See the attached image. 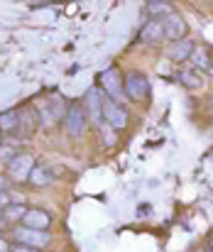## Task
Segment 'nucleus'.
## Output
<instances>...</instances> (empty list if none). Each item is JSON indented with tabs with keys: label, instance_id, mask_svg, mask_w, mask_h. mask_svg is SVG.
Listing matches in <instances>:
<instances>
[{
	"label": "nucleus",
	"instance_id": "f257e3e1",
	"mask_svg": "<svg viewBox=\"0 0 213 252\" xmlns=\"http://www.w3.org/2000/svg\"><path fill=\"white\" fill-rule=\"evenodd\" d=\"M12 240H15V245H25V248H32V250H44V248H49L52 235L44 233V230H30L25 225H17L12 230Z\"/></svg>",
	"mask_w": 213,
	"mask_h": 252
},
{
	"label": "nucleus",
	"instance_id": "f03ea898",
	"mask_svg": "<svg viewBox=\"0 0 213 252\" xmlns=\"http://www.w3.org/2000/svg\"><path fill=\"white\" fill-rule=\"evenodd\" d=\"M123 93L130 98V100H147L149 98V81L144 79V74L140 71H130L125 79H123Z\"/></svg>",
	"mask_w": 213,
	"mask_h": 252
},
{
	"label": "nucleus",
	"instance_id": "7ed1b4c3",
	"mask_svg": "<svg viewBox=\"0 0 213 252\" xmlns=\"http://www.w3.org/2000/svg\"><path fill=\"white\" fill-rule=\"evenodd\" d=\"M64 113H67V103H64V98L37 100V120H39L42 125H54Z\"/></svg>",
	"mask_w": 213,
	"mask_h": 252
},
{
	"label": "nucleus",
	"instance_id": "20e7f679",
	"mask_svg": "<svg viewBox=\"0 0 213 252\" xmlns=\"http://www.w3.org/2000/svg\"><path fill=\"white\" fill-rule=\"evenodd\" d=\"M103 93L98 91V88H88V93H86V98H83V110H86V118H88V123L91 125H96V127H101L103 125Z\"/></svg>",
	"mask_w": 213,
	"mask_h": 252
},
{
	"label": "nucleus",
	"instance_id": "39448f33",
	"mask_svg": "<svg viewBox=\"0 0 213 252\" xmlns=\"http://www.w3.org/2000/svg\"><path fill=\"white\" fill-rule=\"evenodd\" d=\"M64 127L71 137H81L88 127V118H86V110L81 103H73L67 108V115H64Z\"/></svg>",
	"mask_w": 213,
	"mask_h": 252
},
{
	"label": "nucleus",
	"instance_id": "423d86ee",
	"mask_svg": "<svg viewBox=\"0 0 213 252\" xmlns=\"http://www.w3.org/2000/svg\"><path fill=\"white\" fill-rule=\"evenodd\" d=\"M35 157L30 155V152H20V155H15L10 162H7V171H10V176L15 179V181H27L30 179V174H32V169H35Z\"/></svg>",
	"mask_w": 213,
	"mask_h": 252
},
{
	"label": "nucleus",
	"instance_id": "0eeeda50",
	"mask_svg": "<svg viewBox=\"0 0 213 252\" xmlns=\"http://www.w3.org/2000/svg\"><path fill=\"white\" fill-rule=\"evenodd\" d=\"M98 81H101V88L110 95V100L120 103V98H123V76H120V71H118L115 66L106 69V71L98 76Z\"/></svg>",
	"mask_w": 213,
	"mask_h": 252
},
{
	"label": "nucleus",
	"instance_id": "6e6552de",
	"mask_svg": "<svg viewBox=\"0 0 213 252\" xmlns=\"http://www.w3.org/2000/svg\"><path fill=\"white\" fill-rule=\"evenodd\" d=\"M103 123H108L113 130H123L128 125V110L115 100H103Z\"/></svg>",
	"mask_w": 213,
	"mask_h": 252
},
{
	"label": "nucleus",
	"instance_id": "1a4fd4ad",
	"mask_svg": "<svg viewBox=\"0 0 213 252\" xmlns=\"http://www.w3.org/2000/svg\"><path fill=\"white\" fill-rule=\"evenodd\" d=\"M162 27H164V37L169 39V42H181V39H186V22H184V17L179 15V12H172V15H167L164 20H162Z\"/></svg>",
	"mask_w": 213,
	"mask_h": 252
},
{
	"label": "nucleus",
	"instance_id": "9d476101",
	"mask_svg": "<svg viewBox=\"0 0 213 252\" xmlns=\"http://www.w3.org/2000/svg\"><path fill=\"white\" fill-rule=\"evenodd\" d=\"M20 225H25L30 230H44L47 233L49 225H52V216L47 211H39V208H27L22 220H20Z\"/></svg>",
	"mask_w": 213,
	"mask_h": 252
},
{
	"label": "nucleus",
	"instance_id": "9b49d317",
	"mask_svg": "<svg viewBox=\"0 0 213 252\" xmlns=\"http://www.w3.org/2000/svg\"><path fill=\"white\" fill-rule=\"evenodd\" d=\"M140 42H144V44H157L162 37H164V27H162V20H149V22H144L140 30Z\"/></svg>",
	"mask_w": 213,
	"mask_h": 252
},
{
	"label": "nucleus",
	"instance_id": "f8f14e48",
	"mask_svg": "<svg viewBox=\"0 0 213 252\" xmlns=\"http://www.w3.org/2000/svg\"><path fill=\"white\" fill-rule=\"evenodd\" d=\"M211 57L213 52L206 47V44H194V49H191V64H194V71L196 69H204V71H209V66H211Z\"/></svg>",
	"mask_w": 213,
	"mask_h": 252
},
{
	"label": "nucleus",
	"instance_id": "ddd939ff",
	"mask_svg": "<svg viewBox=\"0 0 213 252\" xmlns=\"http://www.w3.org/2000/svg\"><path fill=\"white\" fill-rule=\"evenodd\" d=\"M0 132H10V135L20 132V110L17 108L0 113Z\"/></svg>",
	"mask_w": 213,
	"mask_h": 252
},
{
	"label": "nucleus",
	"instance_id": "4468645a",
	"mask_svg": "<svg viewBox=\"0 0 213 252\" xmlns=\"http://www.w3.org/2000/svg\"><path fill=\"white\" fill-rule=\"evenodd\" d=\"M194 44H196V42H191V39L174 42V44L169 47V59H172V62H177V64L186 62V59L191 57V49H194Z\"/></svg>",
	"mask_w": 213,
	"mask_h": 252
},
{
	"label": "nucleus",
	"instance_id": "2eb2a0df",
	"mask_svg": "<svg viewBox=\"0 0 213 252\" xmlns=\"http://www.w3.org/2000/svg\"><path fill=\"white\" fill-rule=\"evenodd\" d=\"M27 181H30L32 186H37V189L49 186V184H52V171H49V167H44V164H35V169H32V174H30Z\"/></svg>",
	"mask_w": 213,
	"mask_h": 252
},
{
	"label": "nucleus",
	"instance_id": "dca6fc26",
	"mask_svg": "<svg viewBox=\"0 0 213 252\" xmlns=\"http://www.w3.org/2000/svg\"><path fill=\"white\" fill-rule=\"evenodd\" d=\"M147 5V12L149 15H154V20H159V15H172L174 10H172V2H167V0H149V2H144Z\"/></svg>",
	"mask_w": 213,
	"mask_h": 252
},
{
	"label": "nucleus",
	"instance_id": "f3484780",
	"mask_svg": "<svg viewBox=\"0 0 213 252\" xmlns=\"http://www.w3.org/2000/svg\"><path fill=\"white\" fill-rule=\"evenodd\" d=\"M25 211H27V206H22V203H10V206L2 211V220H5V223H20L22 216H25Z\"/></svg>",
	"mask_w": 213,
	"mask_h": 252
},
{
	"label": "nucleus",
	"instance_id": "a211bd4d",
	"mask_svg": "<svg viewBox=\"0 0 213 252\" xmlns=\"http://www.w3.org/2000/svg\"><path fill=\"white\" fill-rule=\"evenodd\" d=\"M179 81L186 86V88H201V84H204L201 74H199V71H194V69H189V71H181V74H179Z\"/></svg>",
	"mask_w": 213,
	"mask_h": 252
},
{
	"label": "nucleus",
	"instance_id": "6ab92c4d",
	"mask_svg": "<svg viewBox=\"0 0 213 252\" xmlns=\"http://www.w3.org/2000/svg\"><path fill=\"white\" fill-rule=\"evenodd\" d=\"M10 203H12V201H10V196H7L5 191H0V213H2V211H5Z\"/></svg>",
	"mask_w": 213,
	"mask_h": 252
},
{
	"label": "nucleus",
	"instance_id": "aec40b11",
	"mask_svg": "<svg viewBox=\"0 0 213 252\" xmlns=\"http://www.w3.org/2000/svg\"><path fill=\"white\" fill-rule=\"evenodd\" d=\"M7 252H39V250H32V248H25V245H10Z\"/></svg>",
	"mask_w": 213,
	"mask_h": 252
},
{
	"label": "nucleus",
	"instance_id": "412c9836",
	"mask_svg": "<svg viewBox=\"0 0 213 252\" xmlns=\"http://www.w3.org/2000/svg\"><path fill=\"white\" fill-rule=\"evenodd\" d=\"M10 250V245H7V243H2V240H0V252H7Z\"/></svg>",
	"mask_w": 213,
	"mask_h": 252
},
{
	"label": "nucleus",
	"instance_id": "4be33fe9",
	"mask_svg": "<svg viewBox=\"0 0 213 252\" xmlns=\"http://www.w3.org/2000/svg\"><path fill=\"white\" fill-rule=\"evenodd\" d=\"M0 191H5V176H0Z\"/></svg>",
	"mask_w": 213,
	"mask_h": 252
},
{
	"label": "nucleus",
	"instance_id": "5701e85b",
	"mask_svg": "<svg viewBox=\"0 0 213 252\" xmlns=\"http://www.w3.org/2000/svg\"><path fill=\"white\" fill-rule=\"evenodd\" d=\"M209 74L213 76V57H211V66H209Z\"/></svg>",
	"mask_w": 213,
	"mask_h": 252
},
{
	"label": "nucleus",
	"instance_id": "b1692460",
	"mask_svg": "<svg viewBox=\"0 0 213 252\" xmlns=\"http://www.w3.org/2000/svg\"><path fill=\"white\" fill-rule=\"evenodd\" d=\"M2 225H5V220H2V213H0V228H2Z\"/></svg>",
	"mask_w": 213,
	"mask_h": 252
},
{
	"label": "nucleus",
	"instance_id": "393cba45",
	"mask_svg": "<svg viewBox=\"0 0 213 252\" xmlns=\"http://www.w3.org/2000/svg\"><path fill=\"white\" fill-rule=\"evenodd\" d=\"M0 147H2V132H0Z\"/></svg>",
	"mask_w": 213,
	"mask_h": 252
}]
</instances>
